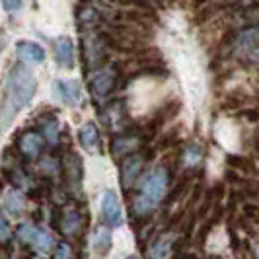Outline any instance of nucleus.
I'll list each match as a JSON object with an SVG mask.
<instances>
[{
  "mask_svg": "<svg viewBox=\"0 0 259 259\" xmlns=\"http://www.w3.org/2000/svg\"><path fill=\"white\" fill-rule=\"evenodd\" d=\"M117 84V70L113 66H102L96 70V74L90 78V94L96 102H105Z\"/></svg>",
  "mask_w": 259,
  "mask_h": 259,
  "instance_id": "6",
  "label": "nucleus"
},
{
  "mask_svg": "<svg viewBox=\"0 0 259 259\" xmlns=\"http://www.w3.org/2000/svg\"><path fill=\"white\" fill-rule=\"evenodd\" d=\"M41 131H43V137H45L51 144L59 143V135H61V131H59V121H57L55 117H47V119L41 123Z\"/></svg>",
  "mask_w": 259,
  "mask_h": 259,
  "instance_id": "22",
  "label": "nucleus"
},
{
  "mask_svg": "<svg viewBox=\"0 0 259 259\" xmlns=\"http://www.w3.org/2000/svg\"><path fill=\"white\" fill-rule=\"evenodd\" d=\"M203 156H205V148H203L201 144H199V143H189L185 148H183L182 160H183V164H185L187 168L193 169V168H197V166L201 164Z\"/></svg>",
  "mask_w": 259,
  "mask_h": 259,
  "instance_id": "21",
  "label": "nucleus"
},
{
  "mask_svg": "<svg viewBox=\"0 0 259 259\" xmlns=\"http://www.w3.org/2000/svg\"><path fill=\"white\" fill-rule=\"evenodd\" d=\"M92 247L98 255H105L111 249V232L107 226H98L94 230V240H92Z\"/></svg>",
  "mask_w": 259,
  "mask_h": 259,
  "instance_id": "20",
  "label": "nucleus"
},
{
  "mask_svg": "<svg viewBox=\"0 0 259 259\" xmlns=\"http://www.w3.org/2000/svg\"><path fill=\"white\" fill-rule=\"evenodd\" d=\"M182 259H189V257H182Z\"/></svg>",
  "mask_w": 259,
  "mask_h": 259,
  "instance_id": "30",
  "label": "nucleus"
},
{
  "mask_svg": "<svg viewBox=\"0 0 259 259\" xmlns=\"http://www.w3.org/2000/svg\"><path fill=\"white\" fill-rule=\"evenodd\" d=\"M102 217L107 226H121L123 224V210H121V203L115 191H105L104 199H102Z\"/></svg>",
  "mask_w": 259,
  "mask_h": 259,
  "instance_id": "13",
  "label": "nucleus"
},
{
  "mask_svg": "<svg viewBox=\"0 0 259 259\" xmlns=\"http://www.w3.org/2000/svg\"><path fill=\"white\" fill-rule=\"evenodd\" d=\"M45 148V137L37 131H24L18 139V150L27 160H37Z\"/></svg>",
  "mask_w": 259,
  "mask_h": 259,
  "instance_id": "9",
  "label": "nucleus"
},
{
  "mask_svg": "<svg viewBox=\"0 0 259 259\" xmlns=\"http://www.w3.org/2000/svg\"><path fill=\"white\" fill-rule=\"evenodd\" d=\"M171 247H174V236L162 234V236H158V238H154V240L150 242V246H148V249H146V257L148 259H168Z\"/></svg>",
  "mask_w": 259,
  "mask_h": 259,
  "instance_id": "18",
  "label": "nucleus"
},
{
  "mask_svg": "<svg viewBox=\"0 0 259 259\" xmlns=\"http://www.w3.org/2000/svg\"><path fill=\"white\" fill-rule=\"evenodd\" d=\"M171 171L168 166H158L144 176L139 193L133 197V214L137 219H148L166 197Z\"/></svg>",
  "mask_w": 259,
  "mask_h": 259,
  "instance_id": "2",
  "label": "nucleus"
},
{
  "mask_svg": "<svg viewBox=\"0 0 259 259\" xmlns=\"http://www.w3.org/2000/svg\"><path fill=\"white\" fill-rule=\"evenodd\" d=\"M0 51H2V43H0Z\"/></svg>",
  "mask_w": 259,
  "mask_h": 259,
  "instance_id": "29",
  "label": "nucleus"
},
{
  "mask_svg": "<svg viewBox=\"0 0 259 259\" xmlns=\"http://www.w3.org/2000/svg\"><path fill=\"white\" fill-rule=\"evenodd\" d=\"M127 259H139V257H135V255H129V257H127Z\"/></svg>",
  "mask_w": 259,
  "mask_h": 259,
  "instance_id": "28",
  "label": "nucleus"
},
{
  "mask_svg": "<svg viewBox=\"0 0 259 259\" xmlns=\"http://www.w3.org/2000/svg\"><path fill=\"white\" fill-rule=\"evenodd\" d=\"M0 205L2 208L12 214V217H20L24 214V210L27 208V199L24 195V189H18V187H8L2 191V197H0Z\"/></svg>",
  "mask_w": 259,
  "mask_h": 259,
  "instance_id": "12",
  "label": "nucleus"
},
{
  "mask_svg": "<svg viewBox=\"0 0 259 259\" xmlns=\"http://www.w3.org/2000/svg\"><path fill=\"white\" fill-rule=\"evenodd\" d=\"M143 146V137L137 133H121L111 141V156L115 160H125L127 156L139 152Z\"/></svg>",
  "mask_w": 259,
  "mask_h": 259,
  "instance_id": "8",
  "label": "nucleus"
},
{
  "mask_svg": "<svg viewBox=\"0 0 259 259\" xmlns=\"http://www.w3.org/2000/svg\"><path fill=\"white\" fill-rule=\"evenodd\" d=\"M102 121L104 125H107L111 131H123L129 117H127V107L123 102H113L109 104L107 107H104L102 111Z\"/></svg>",
  "mask_w": 259,
  "mask_h": 259,
  "instance_id": "14",
  "label": "nucleus"
},
{
  "mask_svg": "<svg viewBox=\"0 0 259 259\" xmlns=\"http://www.w3.org/2000/svg\"><path fill=\"white\" fill-rule=\"evenodd\" d=\"M59 228L66 238H76L84 230V217L74 207H65L59 212Z\"/></svg>",
  "mask_w": 259,
  "mask_h": 259,
  "instance_id": "10",
  "label": "nucleus"
},
{
  "mask_svg": "<svg viewBox=\"0 0 259 259\" xmlns=\"http://www.w3.org/2000/svg\"><path fill=\"white\" fill-rule=\"evenodd\" d=\"M18 240L22 244L29 246L31 249H35L41 255L51 253V247H53L51 234H47L43 228H39L37 224H33V222H24V224L18 226Z\"/></svg>",
  "mask_w": 259,
  "mask_h": 259,
  "instance_id": "4",
  "label": "nucleus"
},
{
  "mask_svg": "<svg viewBox=\"0 0 259 259\" xmlns=\"http://www.w3.org/2000/svg\"><path fill=\"white\" fill-rule=\"evenodd\" d=\"M232 51L242 61L259 63V27L242 29L234 39Z\"/></svg>",
  "mask_w": 259,
  "mask_h": 259,
  "instance_id": "5",
  "label": "nucleus"
},
{
  "mask_svg": "<svg viewBox=\"0 0 259 259\" xmlns=\"http://www.w3.org/2000/svg\"><path fill=\"white\" fill-rule=\"evenodd\" d=\"M78 139H80V144L84 146V150L100 152V131L94 123H86L78 133Z\"/></svg>",
  "mask_w": 259,
  "mask_h": 259,
  "instance_id": "19",
  "label": "nucleus"
},
{
  "mask_svg": "<svg viewBox=\"0 0 259 259\" xmlns=\"http://www.w3.org/2000/svg\"><path fill=\"white\" fill-rule=\"evenodd\" d=\"M41 168L45 169V171H51V174H57V171H59V162H57L55 158H45V160L41 162Z\"/></svg>",
  "mask_w": 259,
  "mask_h": 259,
  "instance_id": "26",
  "label": "nucleus"
},
{
  "mask_svg": "<svg viewBox=\"0 0 259 259\" xmlns=\"http://www.w3.org/2000/svg\"><path fill=\"white\" fill-rule=\"evenodd\" d=\"M16 55L20 61L29 63V65H41L45 61V49L33 43V41H18L16 43Z\"/></svg>",
  "mask_w": 259,
  "mask_h": 259,
  "instance_id": "15",
  "label": "nucleus"
},
{
  "mask_svg": "<svg viewBox=\"0 0 259 259\" xmlns=\"http://www.w3.org/2000/svg\"><path fill=\"white\" fill-rule=\"evenodd\" d=\"M74 257V251H72V247L70 244H66V242H61L57 249H55V253H53V259H72Z\"/></svg>",
  "mask_w": 259,
  "mask_h": 259,
  "instance_id": "24",
  "label": "nucleus"
},
{
  "mask_svg": "<svg viewBox=\"0 0 259 259\" xmlns=\"http://www.w3.org/2000/svg\"><path fill=\"white\" fill-rule=\"evenodd\" d=\"M22 6H24V0H2V10L8 14L20 10Z\"/></svg>",
  "mask_w": 259,
  "mask_h": 259,
  "instance_id": "25",
  "label": "nucleus"
},
{
  "mask_svg": "<svg viewBox=\"0 0 259 259\" xmlns=\"http://www.w3.org/2000/svg\"><path fill=\"white\" fill-rule=\"evenodd\" d=\"M8 259H31V257H29V253L22 251V249H18V247H14V249H10Z\"/></svg>",
  "mask_w": 259,
  "mask_h": 259,
  "instance_id": "27",
  "label": "nucleus"
},
{
  "mask_svg": "<svg viewBox=\"0 0 259 259\" xmlns=\"http://www.w3.org/2000/svg\"><path fill=\"white\" fill-rule=\"evenodd\" d=\"M82 53H84V61L90 70H98L104 65L105 57H107V43L104 35L94 27V29H84L82 35Z\"/></svg>",
  "mask_w": 259,
  "mask_h": 259,
  "instance_id": "3",
  "label": "nucleus"
},
{
  "mask_svg": "<svg viewBox=\"0 0 259 259\" xmlns=\"http://www.w3.org/2000/svg\"><path fill=\"white\" fill-rule=\"evenodd\" d=\"M12 242V228L10 222L4 219V214L0 212V246H8Z\"/></svg>",
  "mask_w": 259,
  "mask_h": 259,
  "instance_id": "23",
  "label": "nucleus"
},
{
  "mask_svg": "<svg viewBox=\"0 0 259 259\" xmlns=\"http://www.w3.org/2000/svg\"><path fill=\"white\" fill-rule=\"evenodd\" d=\"M63 171H65V182L66 185L78 193L80 185H82V180H84V164L80 160V156L74 154V152H68L63 160Z\"/></svg>",
  "mask_w": 259,
  "mask_h": 259,
  "instance_id": "11",
  "label": "nucleus"
},
{
  "mask_svg": "<svg viewBox=\"0 0 259 259\" xmlns=\"http://www.w3.org/2000/svg\"><path fill=\"white\" fill-rule=\"evenodd\" d=\"M144 162H146V158L141 152H135V154L127 156L125 160H121V171L119 174H121V187L125 191L133 189V185L137 183L144 168Z\"/></svg>",
  "mask_w": 259,
  "mask_h": 259,
  "instance_id": "7",
  "label": "nucleus"
},
{
  "mask_svg": "<svg viewBox=\"0 0 259 259\" xmlns=\"http://www.w3.org/2000/svg\"><path fill=\"white\" fill-rule=\"evenodd\" d=\"M55 92L66 105H78L80 100H82V88H80V84L76 80H59V82H55Z\"/></svg>",
  "mask_w": 259,
  "mask_h": 259,
  "instance_id": "16",
  "label": "nucleus"
},
{
  "mask_svg": "<svg viewBox=\"0 0 259 259\" xmlns=\"http://www.w3.org/2000/svg\"><path fill=\"white\" fill-rule=\"evenodd\" d=\"M53 45H55V59H57V63L63 68H72L76 57H74V45H72L70 37H66V35L57 37Z\"/></svg>",
  "mask_w": 259,
  "mask_h": 259,
  "instance_id": "17",
  "label": "nucleus"
},
{
  "mask_svg": "<svg viewBox=\"0 0 259 259\" xmlns=\"http://www.w3.org/2000/svg\"><path fill=\"white\" fill-rule=\"evenodd\" d=\"M37 82L31 70L24 65H16L10 68L6 76V96L0 107V131L8 129L18 111H22L35 96Z\"/></svg>",
  "mask_w": 259,
  "mask_h": 259,
  "instance_id": "1",
  "label": "nucleus"
}]
</instances>
